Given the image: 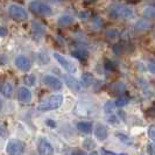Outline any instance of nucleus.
I'll list each match as a JSON object with an SVG mask.
<instances>
[{"mask_svg": "<svg viewBox=\"0 0 155 155\" xmlns=\"http://www.w3.org/2000/svg\"><path fill=\"white\" fill-rule=\"evenodd\" d=\"M63 103V96L62 94H54L50 96L46 101L40 104L38 109L40 111H51V110H57Z\"/></svg>", "mask_w": 155, "mask_h": 155, "instance_id": "7ed1b4c3", "label": "nucleus"}, {"mask_svg": "<svg viewBox=\"0 0 155 155\" xmlns=\"http://www.w3.org/2000/svg\"><path fill=\"white\" fill-rule=\"evenodd\" d=\"M71 55H72L74 57L78 58V60H86L87 56H89V53H87V50L84 49V48H78V49L72 50V51H71Z\"/></svg>", "mask_w": 155, "mask_h": 155, "instance_id": "a211bd4d", "label": "nucleus"}, {"mask_svg": "<svg viewBox=\"0 0 155 155\" xmlns=\"http://www.w3.org/2000/svg\"><path fill=\"white\" fill-rule=\"evenodd\" d=\"M92 26L94 27V29H101V27L103 26V21H101V18H93Z\"/></svg>", "mask_w": 155, "mask_h": 155, "instance_id": "393cba45", "label": "nucleus"}, {"mask_svg": "<svg viewBox=\"0 0 155 155\" xmlns=\"http://www.w3.org/2000/svg\"><path fill=\"white\" fill-rule=\"evenodd\" d=\"M146 114L149 117H155V105H153L152 107H149V109L146 111Z\"/></svg>", "mask_w": 155, "mask_h": 155, "instance_id": "7c9ffc66", "label": "nucleus"}, {"mask_svg": "<svg viewBox=\"0 0 155 155\" xmlns=\"http://www.w3.org/2000/svg\"><path fill=\"white\" fill-rule=\"evenodd\" d=\"M114 104L112 103V101H109V103H106L105 104V111L107 112V113H111L112 111H113V109H114V106H113Z\"/></svg>", "mask_w": 155, "mask_h": 155, "instance_id": "cd10ccee", "label": "nucleus"}, {"mask_svg": "<svg viewBox=\"0 0 155 155\" xmlns=\"http://www.w3.org/2000/svg\"><path fill=\"white\" fill-rule=\"evenodd\" d=\"M112 89H113V91H114L116 93H121L125 91V84L124 83H121V82H119V83H116Z\"/></svg>", "mask_w": 155, "mask_h": 155, "instance_id": "4be33fe9", "label": "nucleus"}, {"mask_svg": "<svg viewBox=\"0 0 155 155\" xmlns=\"http://www.w3.org/2000/svg\"><path fill=\"white\" fill-rule=\"evenodd\" d=\"M142 15L146 19H155V6L154 5H147L142 9Z\"/></svg>", "mask_w": 155, "mask_h": 155, "instance_id": "dca6fc26", "label": "nucleus"}, {"mask_svg": "<svg viewBox=\"0 0 155 155\" xmlns=\"http://www.w3.org/2000/svg\"><path fill=\"white\" fill-rule=\"evenodd\" d=\"M38 150H39L40 155H53L54 154V149L51 147V145L49 143V141L46 139H41L38 146Z\"/></svg>", "mask_w": 155, "mask_h": 155, "instance_id": "9d476101", "label": "nucleus"}, {"mask_svg": "<svg viewBox=\"0 0 155 155\" xmlns=\"http://www.w3.org/2000/svg\"><path fill=\"white\" fill-rule=\"evenodd\" d=\"M74 18L69 14H63L61 15L58 19H57V23L60 25V26H62V27H67V26H70L71 23L74 22Z\"/></svg>", "mask_w": 155, "mask_h": 155, "instance_id": "f3484780", "label": "nucleus"}, {"mask_svg": "<svg viewBox=\"0 0 155 155\" xmlns=\"http://www.w3.org/2000/svg\"><path fill=\"white\" fill-rule=\"evenodd\" d=\"M127 103H128V98H127V97H120V98H118V101H116V106L117 107H123Z\"/></svg>", "mask_w": 155, "mask_h": 155, "instance_id": "5701e85b", "label": "nucleus"}, {"mask_svg": "<svg viewBox=\"0 0 155 155\" xmlns=\"http://www.w3.org/2000/svg\"><path fill=\"white\" fill-rule=\"evenodd\" d=\"M107 120H109V123L114 125L118 123V117L114 116V114H109V116H107Z\"/></svg>", "mask_w": 155, "mask_h": 155, "instance_id": "c85d7f7f", "label": "nucleus"}, {"mask_svg": "<svg viewBox=\"0 0 155 155\" xmlns=\"http://www.w3.org/2000/svg\"><path fill=\"white\" fill-rule=\"evenodd\" d=\"M46 124L48 125L50 128H55V127H56V123H55L54 120H50V119H48V120H47Z\"/></svg>", "mask_w": 155, "mask_h": 155, "instance_id": "473e14b6", "label": "nucleus"}, {"mask_svg": "<svg viewBox=\"0 0 155 155\" xmlns=\"http://www.w3.org/2000/svg\"><path fill=\"white\" fill-rule=\"evenodd\" d=\"M8 15L14 20L23 21V20L28 19V12L22 6L18 5V4H11L8 6Z\"/></svg>", "mask_w": 155, "mask_h": 155, "instance_id": "20e7f679", "label": "nucleus"}, {"mask_svg": "<svg viewBox=\"0 0 155 155\" xmlns=\"http://www.w3.org/2000/svg\"><path fill=\"white\" fill-rule=\"evenodd\" d=\"M148 135H149V139L152 140L153 142H155V125L149 127V130H148Z\"/></svg>", "mask_w": 155, "mask_h": 155, "instance_id": "bb28decb", "label": "nucleus"}, {"mask_svg": "<svg viewBox=\"0 0 155 155\" xmlns=\"http://www.w3.org/2000/svg\"><path fill=\"white\" fill-rule=\"evenodd\" d=\"M0 91L1 93L6 97V98H11L12 97V94H13V85L9 83V82H5L1 87H0Z\"/></svg>", "mask_w": 155, "mask_h": 155, "instance_id": "2eb2a0df", "label": "nucleus"}, {"mask_svg": "<svg viewBox=\"0 0 155 155\" xmlns=\"http://www.w3.org/2000/svg\"><path fill=\"white\" fill-rule=\"evenodd\" d=\"M14 64H15V67L18 69L20 70V71H23V72L29 71L31 68V60H29L27 56H25V55H19V56H16L15 60H14Z\"/></svg>", "mask_w": 155, "mask_h": 155, "instance_id": "0eeeda50", "label": "nucleus"}, {"mask_svg": "<svg viewBox=\"0 0 155 155\" xmlns=\"http://www.w3.org/2000/svg\"><path fill=\"white\" fill-rule=\"evenodd\" d=\"M25 145L22 141L18 139H12L7 143V153L8 155H22Z\"/></svg>", "mask_w": 155, "mask_h": 155, "instance_id": "423d86ee", "label": "nucleus"}, {"mask_svg": "<svg viewBox=\"0 0 155 155\" xmlns=\"http://www.w3.org/2000/svg\"><path fill=\"white\" fill-rule=\"evenodd\" d=\"M147 69L150 74H155V62H149L147 65Z\"/></svg>", "mask_w": 155, "mask_h": 155, "instance_id": "c756f323", "label": "nucleus"}, {"mask_svg": "<svg viewBox=\"0 0 155 155\" xmlns=\"http://www.w3.org/2000/svg\"><path fill=\"white\" fill-rule=\"evenodd\" d=\"M31 27H33V34L36 39H41L45 36V33H46V29H45V26L42 23L38 22V21H34L31 23Z\"/></svg>", "mask_w": 155, "mask_h": 155, "instance_id": "ddd939ff", "label": "nucleus"}, {"mask_svg": "<svg viewBox=\"0 0 155 155\" xmlns=\"http://www.w3.org/2000/svg\"><path fill=\"white\" fill-rule=\"evenodd\" d=\"M94 134H96V137H97V139L99 140V141H104V140L107 138V128H106V126H104L103 124H98L96 126V130H94Z\"/></svg>", "mask_w": 155, "mask_h": 155, "instance_id": "4468645a", "label": "nucleus"}, {"mask_svg": "<svg viewBox=\"0 0 155 155\" xmlns=\"http://www.w3.org/2000/svg\"><path fill=\"white\" fill-rule=\"evenodd\" d=\"M101 155H114L112 152H109V150H106V149H104V148H101Z\"/></svg>", "mask_w": 155, "mask_h": 155, "instance_id": "c9c22d12", "label": "nucleus"}, {"mask_svg": "<svg viewBox=\"0 0 155 155\" xmlns=\"http://www.w3.org/2000/svg\"><path fill=\"white\" fill-rule=\"evenodd\" d=\"M53 56H54L55 60L58 62V64H60V65H61V67H62L63 69L65 70L67 72H69L70 75H74V74L77 71L76 65L71 62V61H69L67 57H64L63 55L58 54V53H54Z\"/></svg>", "mask_w": 155, "mask_h": 155, "instance_id": "39448f33", "label": "nucleus"}, {"mask_svg": "<svg viewBox=\"0 0 155 155\" xmlns=\"http://www.w3.org/2000/svg\"><path fill=\"white\" fill-rule=\"evenodd\" d=\"M18 99L21 103H29L31 101V92L27 87H20L18 91Z\"/></svg>", "mask_w": 155, "mask_h": 155, "instance_id": "f8f14e48", "label": "nucleus"}, {"mask_svg": "<svg viewBox=\"0 0 155 155\" xmlns=\"http://www.w3.org/2000/svg\"><path fill=\"white\" fill-rule=\"evenodd\" d=\"M28 8L33 13L41 16H50L53 14L51 7L42 0H31L28 4Z\"/></svg>", "mask_w": 155, "mask_h": 155, "instance_id": "f257e3e1", "label": "nucleus"}, {"mask_svg": "<svg viewBox=\"0 0 155 155\" xmlns=\"http://www.w3.org/2000/svg\"><path fill=\"white\" fill-rule=\"evenodd\" d=\"M125 1H127V2H132V4H135V2H140L141 0H125Z\"/></svg>", "mask_w": 155, "mask_h": 155, "instance_id": "e433bc0d", "label": "nucleus"}, {"mask_svg": "<svg viewBox=\"0 0 155 155\" xmlns=\"http://www.w3.org/2000/svg\"><path fill=\"white\" fill-rule=\"evenodd\" d=\"M7 34H8L7 28H5V27L0 26V38H4V36H6Z\"/></svg>", "mask_w": 155, "mask_h": 155, "instance_id": "2f4dec72", "label": "nucleus"}, {"mask_svg": "<svg viewBox=\"0 0 155 155\" xmlns=\"http://www.w3.org/2000/svg\"><path fill=\"white\" fill-rule=\"evenodd\" d=\"M84 147L86 148V149H93V148L96 147V143H94V141H93L92 139H85L84 140Z\"/></svg>", "mask_w": 155, "mask_h": 155, "instance_id": "b1692460", "label": "nucleus"}, {"mask_svg": "<svg viewBox=\"0 0 155 155\" xmlns=\"http://www.w3.org/2000/svg\"><path fill=\"white\" fill-rule=\"evenodd\" d=\"M1 109H2V103H1V101H0V112H1Z\"/></svg>", "mask_w": 155, "mask_h": 155, "instance_id": "ea45409f", "label": "nucleus"}, {"mask_svg": "<svg viewBox=\"0 0 155 155\" xmlns=\"http://www.w3.org/2000/svg\"><path fill=\"white\" fill-rule=\"evenodd\" d=\"M89 155H98V153H97V152H91Z\"/></svg>", "mask_w": 155, "mask_h": 155, "instance_id": "58836bf2", "label": "nucleus"}, {"mask_svg": "<svg viewBox=\"0 0 155 155\" xmlns=\"http://www.w3.org/2000/svg\"><path fill=\"white\" fill-rule=\"evenodd\" d=\"M152 21L149 20V19H146V18H143V19H139V20H137L135 23H134V29L137 31H140V33H142V31H149L150 28H152Z\"/></svg>", "mask_w": 155, "mask_h": 155, "instance_id": "1a4fd4ad", "label": "nucleus"}, {"mask_svg": "<svg viewBox=\"0 0 155 155\" xmlns=\"http://www.w3.org/2000/svg\"><path fill=\"white\" fill-rule=\"evenodd\" d=\"M118 35H119V31H117V29H114V28H111V29H109V31H106V36L110 38V39H114Z\"/></svg>", "mask_w": 155, "mask_h": 155, "instance_id": "a878e982", "label": "nucleus"}, {"mask_svg": "<svg viewBox=\"0 0 155 155\" xmlns=\"http://www.w3.org/2000/svg\"><path fill=\"white\" fill-rule=\"evenodd\" d=\"M93 82V76L91 74H83V76H82V83L84 84L85 86H90L92 84Z\"/></svg>", "mask_w": 155, "mask_h": 155, "instance_id": "aec40b11", "label": "nucleus"}, {"mask_svg": "<svg viewBox=\"0 0 155 155\" xmlns=\"http://www.w3.org/2000/svg\"><path fill=\"white\" fill-rule=\"evenodd\" d=\"M63 78H64L65 84H67V85H68V87H69V89H71L72 91L78 92V91L81 90V84H79V82H78L76 78L71 77L70 75H63Z\"/></svg>", "mask_w": 155, "mask_h": 155, "instance_id": "9b49d317", "label": "nucleus"}, {"mask_svg": "<svg viewBox=\"0 0 155 155\" xmlns=\"http://www.w3.org/2000/svg\"><path fill=\"white\" fill-rule=\"evenodd\" d=\"M109 16L113 19H130L133 16V11L128 6L116 4L110 7Z\"/></svg>", "mask_w": 155, "mask_h": 155, "instance_id": "f03ea898", "label": "nucleus"}, {"mask_svg": "<svg viewBox=\"0 0 155 155\" xmlns=\"http://www.w3.org/2000/svg\"><path fill=\"white\" fill-rule=\"evenodd\" d=\"M25 84L28 86H33L35 84V82H36V78L34 75H27V76H25Z\"/></svg>", "mask_w": 155, "mask_h": 155, "instance_id": "412c9836", "label": "nucleus"}, {"mask_svg": "<svg viewBox=\"0 0 155 155\" xmlns=\"http://www.w3.org/2000/svg\"><path fill=\"white\" fill-rule=\"evenodd\" d=\"M148 150H149L150 155H155V145H150V146H148Z\"/></svg>", "mask_w": 155, "mask_h": 155, "instance_id": "f704fd0d", "label": "nucleus"}, {"mask_svg": "<svg viewBox=\"0 0 155 155\" xmlns=\"http://www.w3.org/2000/svg\"><path fill=\"white\" fill-rule=\"evenodd\" d=\"M71 155H83V153H82V152H78V150H76V152H74Z\"/></svg>", "mask_w": 155, "mask_h": 155, "instance_id": "4c0bfd02", "label": "nucleus"}, {"mask_svg": "<svg viewBox=\"0 0 155 155\" xmlns=\"http://www.w3.org/2000/svg\"><path fill=\"white\" fill-rule=\"evenodd\" d=\"M43 83H45L49 89L56 90V91H60L63 86L62 81H60L58 78L53 76V75H46V76L43 77Z\"/></svg>", "mask_w": 155, "mask_h": 155, "instance_id": "6e6552de", "label": "nucleus"}, {"mask_svg": "<svg viewBox=\"0 0 155 155\" xmlns=\"http://www.w3.org/2000/svg\"><path fill=\"white\" fill-rule=\"evenodd\" d=\"M106 69L107 70H114V67L111 61H106Z\"/></svg>", "mask_w": 155, "mask_h": 155, "instance_id": "72a5a7b5", "label": "nucleus"}, {"mask_svg": "<svg viewBox=\"0 0 155 155\" xmlns=\"http://www.w3.org/2000/svg\"><path fill=\"white\" fill-rule=\"evenodd\" d=\"M119 155H127V154H125V153H121V154H119Z\"/></svg>", "mask_w": 155, "mask_h": 155, "instance_id": "a19ab883", "label": "nucleus"}, {"mask_svg": "<svg viewBox=\"0 0 155 155\" xmlns=\"http://www.w3.org/2000/svg\"><path fill=\"white\" fill-rule=\"evenodd\" d=\"M77 128L81 132L84 133H91L92 131V124L89 121H81L77 124Z\"/></svg>", "mask_w": 155, "mask_h": 155, "instance_id": "6ab92c4d", "label": "nucleus"}]
</instances>
